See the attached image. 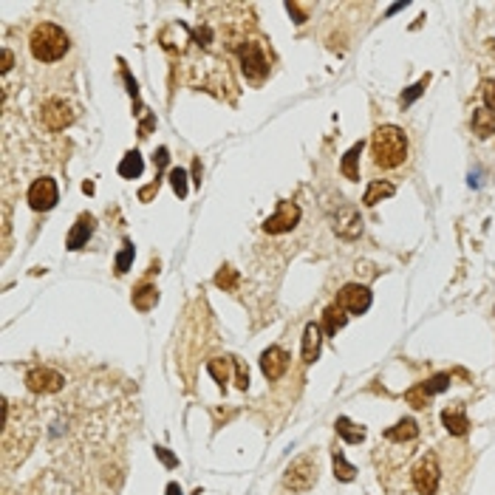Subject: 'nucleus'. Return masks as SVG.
<instances>
[{"label":"nucleus","instance_id":"f257e3e1","mask_svg":"<svg viewBox=\"0 0 495 495\" xmlns=\"http://www.w3.org/2000/svg\"><path fill=\"white\" fill-rule=\"evenodd\" d=\"M371 156L382 170H393L407 159V136L396 125H382L371 136Z\"/></svg>","mask_w":495,"mask_h":495},{"label":"nucleus","instance_id":"f03ea898","mask_svg":"<svg viewBox=\"0 0 495 495\" xmlns=\"http://www.w3.org/2000/svg\"><path fill=\"white\" fill-rule=\"evenodd\" d=\"M29 46L40 62H54L68 51V34L57 23H40V26H34Z\"/></svg>","mask_w":495,"mask_h":495},{"label":"nucleus","instance_id":"7ed1b4c3","mask_svg":"<svg viewBox=\"0 0 495 495\" xmlns=\"http://www.w3.org/2000/svg\"><path fill=\"white\" fill-rule=\"evenodd\" d=\"M283 484L292 492H309L317 484V459L314 456H298L286 473H283Z\"/></svg>","mask_w":495,"mask_h":495},{"label":"nucleus","instance_id":"20e7f679","mask_svg":"<svg viewBox=\"0 0 495 495\" xmlns=\"http://www.w3.org/2000/svg\"><path fill=\"white\" fill-rule=\"evenodd\" d=\"M410 478H413V487H416L419 495H436L439 481H442V467H439L436 453H424V456L416 461Z\"/></svg>","mask_w":495,"mask_h":495},{"label":"nucleus","instance_id":"39448f33","mask_svg":"<svg viewBox=\"0 0 495 495\" xmlns=\"http://www.w3.org/2000/svg\"><path fill=\"white\" fill-rule=\"evenodd\" d=\"M298 224H300V207L295 201H280L274 216L263 221V230L269 235H283V232H292Z\"/></svg>","mask_w":495,"mask_h":495},{"label":"nucleus","instance_id":"423d86ee","mask_svg":"<svg viewBox=\"0 0 495 495\" xmlns=\"http://www.w3.org/2000/svg\"><path fill=\"white\" fill-rule=\"evenodd\" d=\"M334 235L342 238V241H354L363 235V216L360 209L354 204H342L337 212H334Z\"/></svg>","mask_w":495,"mask_h":495},{"label":"nucleus","instance_id":"0eeeda50","mask_svg":"<svg viewBox=\"0 0 495 495\" xmlns=\"http://www.w3.org/2000/svg\"><path fill=\"white\" fill-rule=\"evenodd\" d=\"M337 306L345 309L348 314H365L371 309V292H368V286L348 283V286H342L340 295H337Z\"/></svg>","mask_w":495,"mask_h":495},{"label":"nucleus","instance_id":"6e6552de","mask_svg":"<svg viewBox=\"0 0 495 495\" xmlns=\"http://www.w3.org/2000/svg\"><path fill=\"white\" fill-rule=\"evenodd\" d=\"M40 119H43V125L48 130H62V127H68L71 122H74V108H71L65 99H60V97H51L43 105Z\"/></svg>","mask_w":495,"mask_h":495},{"label":"nucleus","instance_id":"1a4fd4ad","mask_svg":"<svg viewBox=\"0 0 495 495\" xmlns=\"http://www.w3.org/2000/svg\"><path fill=\"white\" fill-rule=\"evenodd\" d=\"M241 68H244V74L252 77V80H263L269 74V60L263 54V48L258 43H246L241 46Z\"/></svg>","mask_w":495,"mask_h":495},{"label":"nucleus","instance_id":"9d476101","mask_svg":"<svg viewBox=\"0 0 495 495\" xmlns=\"http://www.w3.org/2000/svg\"><path fill=\"white\" fill-rule=\"evenodd\" d=\"M62 385H65V377L51 368H32L26 374V388L34 393H57L62 391Z\"/></svg>","mask_w":495,"mask_h":495},{"label":"nucleus","instance_id":"9b49d317","mask_svg":"<svg viewBox=\"0 0 495 495\" xmlns=\"http://www.w3.org/2000/svg\"><path fill=\"white\" fill-rule=\"evenodd\" d=\"M57 198H60V193H57V181L48 179V176L37 179V181L29 187V204H32V209H37V212L51 209V207L57 204Z\"/></svg>","mask_w":495,"mask_h":495},{"label":"nucleus","instance_id":"f8f14e48","mask_svg":"<svg viewBox=\"0 0 495 495\" xmlns=\"http://www.w3.org/2000/svg\"><path fill=\"white\" fill-rule=\"evenodd\" d=\"M289 368V354L283 351L280 345H269L263 354H260V371L269 382H277L283 374Z\"/></svg>","mask_w":495,"mask_h":495},{"label":"nucleus","instance_id":"ddd939ff","mask_svg":"<svg viewBox=\"0 0 495 495\" xmlns=\"http://www.w3.org/2000/svg\"><path fill=\"white\" fill-rule=\"evenodd\" d=\"M94 224H97V221H94V216H88V212H85V216H80L77 224L71 227V232H68L65 246H68V249H74V252L83 249V246L88 244V238L94 235Z\"/></svg>","mask_w":495,"mask_h":495},{"label":"nucleus","instance_id":"4468645a","mask_svg":"<svg viewBox=\"0 0 495 495\" xmlns=\"http://www.w3.org/2000/svg\"><path fill=\"white\" fill-rule=\"evenodd\" d=\"M442 424L447 428L450 436H464L470 431V419H467V410L461 405H453V407H445L442 410Z\"/></svg>","mask_w":495,"mask_h":495},{"label":"nucleus","instance_id":"2eb2a0df","mask_svg":"<svg viewBox=\"0 0 495 495\" xmlns=\"http://www.w3.org/2000/svg\"><path fill=\"white\" fill-rule=\"evenodd\" d=\"M320 342H323V328L317 323H309L303 331V363L312 365L320 357Z\"/></svg>","mask_w":495,"mask_h":495},{"label":"nucleus","instance_id":"dca6fc26","mask_svg":"<svg viewBox=\"0 0 495 495\" xmlns=\"http://www.w3.org/2000/svg\"><path fill=\"white\" fill-rule=\"evenodd\" d=\"M416 436H419L416 419H399L393 428L385 431V439H388V442H413Z\"/></svg>","mask_w":495,"mask_h":495},{"label":"nucleus","instance_id":"f3484780","mask_svg":"<svg viewBox=\"0 0 495 495\" xmlns=\"http://www.w3.org/2000/svg\"><path fill=\"white\" fill-rule=\"evenodd\" d=\"M334 428L342 436V442H348V445H360L365 439V428H363V424H357V421H351L348 416H340L334 421Z\"/></svg>","mask_w":495,"mask_h":495},{"label":"nucleus","instance_id":"a211bd4d","mask_svg":"<svg viewBox=\"0 0 495 495\" xmlns=\"http://www.w3.org/2000/svg\"><path fill=\"white\" fill-rule=\"evenodd\" d=\"M345 323H348V312L340 309L337 303H331V306L323 312V331H326L328 337H337V331H340Z\"/></svg>","mask_w":495,"mask_h":495},{"label":"nucleus","instance_id":"6ab92c4d","mask_svg":"<svg viewBox=\"0 0 495 495\" xmlns=\"http://www.w3.org/2000/svg\"><path fill=\"white\" fill-rule=\"evenodd\" d=\"M363 148H365V141H357V145H351V148H348V153L342 156L340 170H342V176H345V179H351V181H357V179H360L357 162H360V156H363Z\"/></svg>","mask_w":495,"mask_h":495},{"label":"nucleus","instance_id":"aec40b11","mask_svg":"<svg viewBox=\"0 0 495 495\" xmlns=\"http://www.w3.org/2000/svg\"><path fill=\"white\" fill-rule=\"evenodd\" d=\"M156 303H159V289L153 286V283H141V286L133 292V306L139 312H151Z\"/></svg>","mask_w":495,"mask_h":495},{"label":"nucleus","instance_id":"412c9836","mask_svg":"<svg viewBox=\"0 0 495 495\" xmlns=\"http://www.w3.org/2000/svg\"><path fill=\"white\" fill-rule=\"evenodd\" d=\"M141 170H145V159H141L139 151L125 153V159L119 162V176H122V179H139Z\"/></svg>","mask_w":495,"mask_h":495},{"label":"nucleus","instance_id":"4be33fe9","mask_svg":"<svg viewBox=\"0 0 495 495\" xmlns=\"http://www.w3.org/2000/svg\"><path fill=\"white\" fill-rule=\"evenodd\" d=\"M393 193H396V187H393L391 181H371L368 190H365V195H363V201H365L368 207H374V204H379L382 198H391Z\"/></svg>","mask_w":495,"mask_h":495},{"label":"nucleus","instance_id":"5701e85b","mask_svg":"<svg viewBox=\"0 0 495 495\" xmlns=\"http://www.w3.org/2000/svg\"><path fill=\"white\" fill-rule=\"evenodd\" d=\"M450 382H453V377H450V374H436V377H431L428 382H421V391L428 393V396H436V393L447 391V388H450Z\"/></svg>","mask_w":495,"mask_h":495},{"label":"nucleus","instance_id":"b1692460","mask_svg":"<svg viewBox=\"0 0 495 495\" xmlns=\"http://www.w3.org/2000/svg\"><path fill=\"white\" fill-rule=\"evenodd\" d=\"M230 365H232V360H209V365H207V371L216 377V382L221 388L230 382Z\"/></svg>","mask_w":495,"mask_h":495},{"label":"nucleus","instance_id":"393cba45","mask_svg":"<svg viewBox=\"0 0 495 495\" xmlns=\"http://www.w3.org/2000/svg\"><path fill=\"white\" fill-rule=\"evenodd\" d=\"M334 475L340 481H354V475H357V467L348 464L342 453H334Z\"/></svg>","mask_w":495,"mask_h":495},{"label":"nucleus","instance_id":"a878e982","mask_svg":"<svg viewBox=\"0 0 495 495\" xmlns=\"http://www.w3.org/2000/svg\"><path fill=\"white\" fill-rule=\"evenodd\" d=\"M216 286L224 289V292H232L238 286V272L232 266H224L218 274H216Z\"/></svg>","mask_w":495,"mask_h":495},{"label":"nucleus","instance_id":"bb28decb","mask_svg":"<svg viewBox=\"0 0 495 495\" xmlns=\"http://www.w3.org/2000/svg\"><path fill=\"white\" fill-rule=\"evenodd\" d=\"M428 83H431V77H421L416 85H410V88L402 94V99H399V102H402L405 108H407V105H413V102H416V99L424 94V88H428Z\"/></svg>","mask_w":495,"mask_h":495},{"label":"nucleus","instance_id":"cd10ccee","mask_svg":"<svg viewBox=\"0 0 495 495\" xmlns=\"http://www.w3.org/2000/svg\"><path fill=\"white\" fill-rule=\"evenodd\" d=\"M133 255H136V249H133V244H125L122 246V252L116 255V274H125L127 269H130V263H133Z\"/></svg>","mask_w":495,"mask_h":495},{"label":"nucleus","instance_id":"c85d7f7f","mask_svg":"<svg viewBox=\"0 0 495 495\" xmlns=\"http://www.w3.org/2000/svg\"><path fill=\"white\" fill-rule=\"evenodd\" d=\"M170 184H173V190H176L179 198L187 195V173H184L181 167H173V170H170Z\"/></svg>","mask_w":495,"mask_h":495},{"label":"nucleus","instance_id":"c756f323","mask_svg":"<svg viewBox=\"0 0 495 495\" xmlns=\"http://www.w3.org/2000/svg\"><path fill=\"white\" fill-rule=\"evenodd\" d=\"M481 99H484L487 111L495 113V80H484L481 83Z\"/></svg>","mask_w":495,"mask_h":495},{"label":"nucleus","instance_id":"7c9ffc66","mask_svg":"<svg viewBox=\"0 0 495 495\" xmlns=\"http://www.w3.org/2000/svg\"><path fill=\"white\" fill-rule=\"evenodd\" d=\"M405 399H407L413 407H424V405H428V399H431V396L421 391V385H416L413 391H407V393H405Z\"/></svg>","mask_w":495,"mask_h":495},{"label":"nucleus","instance_id":"2f4dec72","mask_svg":"<svg viewBox=\"0 0 495 495\" xmlns=\"http://www.w3.org/2000/svg\"><path fill=\"white\" fill-rule=\"evenodd\" d=\"M232 368H235V382H238V388L246 391V388H249V371L244 368L241 360H232Z\"/></svg>","mask_w":495,"mask_h":495},{"label":"nucleus","instance_id":"473e14b6","mask_svg":"<svg viewBox=\"0 0 495 495\" xmlns=\"http://www.w3.org/2000/svg\"><path fill=\"white\" fill-rule=\"evenodd\" d=\"M156 456L162 459V464H165V467H179V459H176L167 447H156Z\"/></svg>","mask_w":495,"mask_h":495},{"label":"nucleus","instance_id":"72a5a7b5","mask_svg":"<svg viewBox=\"0 0 495 495\" xmlns=\"http://www.w3.org/2000/svg\"><path fill=\"white\" fill-rule=\"evenodd\" d=\"M153 162H156V167H167V162H170L167 148H159V151H156V156H153Z\"/></svg>","mask_w":495,"mask_h":495},{"label":"nucleus","instance_id":"f704fd0d","mask_svg":"<svg viewBox=\"0 0 495 495\" xmlns=\"http://www.w3.org/2000/svg\"><path fill=\"white\" fill-rule=\"evenodd\" d=\"M12 62H15V54H12L9 48H4V65H0V74H9V68H12Z\"/></svg>","mask_w":495,"mask_h":495},{"label":"nucleus","instance_id":"c9c22d12","mask_svg":"<svg viewBox=\"0 0 495 495\" xmlns=\"http://www.w3.org/2000/svg\"><path fill=\"white\" fill-rule=\"evenodd\" d=\"M286 9H289V15H295V18H298L295 23H306V12H303L298 4H286Z\"/></svg>","mask_w":495,"mask_h":495},{"label":"nucleus","instance_id":"e433bc0d","mask_svg":"<svg viewBox=\"0 0 495 495\" xmlns=\"http://www.w3.org/2000/svg\"><path fill=\"white\" fill-rule=\"evenodd\" d=\"M167 495H184L179 484H167Z\"/></svg>","mask_w":495,"mask_h":495},{"label":"nucleus","instance_id":"4c0bfd02","mask_svg":"<svg viewBox=\"0 0 495 495\" xmlns=\"http://www.w3.org/2000/svg\"><path fill=\"white\" fill-rule=\"evenodd\" d=\"M399 9H405V4H393V6L388 9V15H393V12H399Z\"/></svg>","mask_w":495,"mask_h":495},{"label":"nucleus","instance_id":"58836bf2","mask_svg":"<svg viewBox=\"0 0 495 495\" xmlns=\"http://www.w3.org/2000/svg\"><path fill=\"white\" fill-rule=\"evenodd\" d=\"M492 130H495V122H492Z\"/></svg>","mask_w":495,"mask_h":495}]
</instances>
